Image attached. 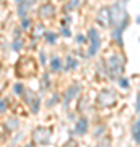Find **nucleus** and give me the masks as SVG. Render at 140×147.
<instances>
[{
	"label": "nucleus",
	"mask_w": 140,
	"mask_h": 147,
	"mask_svg": "<svg viewBox=\"0 0 140 147\" xmlns=\"http://www.w3.org/2000/svg\"><path fill=\"white\" fill-rule=\"evenodd\" d=\"M88 38H90V49H88V53H86V56L91 57V56H94V54L98 53V49H99V34L96 30L91 28L88 31Z\"/></svg>",
	"instance_id": "obj_1"
},
{
	"label": "nucleus",
	"mask_w": 140,
	"mask_h": 147,
	"mask_svg": "<svg viewBox=\"0 0 140 147\" xmlns=\"http://www.w3.org/2000/svg\"><path fill=\"white\" fill-rule=\"evenodd\" d=\"M108 67H109V74L114 75V77L122 74V64H119V57L117 56H113V57L108 59Z\"/></svg>",
	"instance_id": "obj_2"
},
{
	"label": "nucleus",
	"mask_w": 140,
	"mask_h": 147,
	"mask_svg": "<svg viewBox=\"0 0 140 147\" xmlns=\"http://www.w3.org/2000/svg\"><path fill=\"white\" fill-rule=\"evenodd\" d=\"M49 134H51V129H46V127H38L33 136H34V141H36V142H39V144H47V142L51 141Z\"/></svg>",
	"instance_id": "obj_3"
},
{
	"label": "nucleus",
	"mask_w": 140,
	"mask_h": 147,
	"mask_svg": "<svg viewBox=\"0 0 140 147\" xmlns=\"http://www.w3.org/2000/svg\"><path fill=\"white\" fill-rule=\"evenodd\" d=\"M26 103H29L31 105V111L33 113H38V110H39V96H36V95L33 93V92H26V96H25Z\"/></svg>",
	"instance_id": "obj_4"
},
{
	"label": "nucleus",
	"mask_w": 140,
	"mask_h": 147,
	"mask_svg": "<svg viewBox=\"0 0 140 147\" xmlns=\"http://www.w3.org/2000/svg\"><path fill=\"white\" fill-rule=\"evenodd\" d=\"M78 93H80V85L75 84V85H72V87H68L67 92H65V98H64V100H65V103H68L72 98H75Z\"/></svg>",
	"instance_id": "obj_5"
},
{
	"label": "nucleus",
	"mask_w": 140,
	"mask_h": 147,
	"mask_svg": "<svg viewBox=\"0 0 140 147\" xmlns=\"http://www.w3.org/2000/svg\"><path fill=\"white\" fill-rule=\"evenodd\" d=\"M86 131H88V121L85 119V118L78 119L77 121V126H75V132H77V134H80V136H83Z\"/></svg>",
	"instance_id": "obj_6"
},
{
	"label": "nucleus",
	"mask_w": 140,
	"mask_h": 147,
	"mask_svg": "<svg viewBox=\"0 0 140 147\" xmlns=\"http://www.w3.org/2000/svg\"><path fill=\"white\" fill-rule=\"evenodd\" d=\"M54 5H42L41 10H39V15L42 16V18H51L52 15H54Z\"/></svg>",
	"instance_id": "obj_7"
},
{
	"label": "nucleus",
	"mask_w": 140,
	"mask_h": 147,
	"mask_svg": "<svg viewBox=\"0 0 140 147\" xmlns=\"http://www.w3.org/2000/svg\"><path fill=\"white\" fill-rule=\"evenodd\" d=\"M132 134H134V139L140 144V119L134 124V129H132Z\"/></svg>",
	"instance_id": "obj_8"
},
{
	"label": "nucleus",
	"mask_w": 140,
	"mask_h": 147,
	"mask_svg": "<svg viewBox=\"0 0 140 147\" xmlns=\"http://www.w3.org/2000/svg\"><path fill=\"white\" fill-rule=\"evenodd\" d=\"M51 67L52 70H60L62 69V61H60V57H54L51 61Z\"/></svg>",
	"instance_id": "obj_9"
},
{
	"label": "nucleus",
	"mask_w": 140,
	"mask_h": 147,
	"mask_svg": "<svg viewBox=\"0 0 140 147\" xmlns=\"http://www.w3.org/2000/svg\"><path fill=\"white\" fill-rule=\"evenodd\" d=\"M77 65H78L77 61H75L73 57H70V56H68V57H67V64H65V69H67V70H70V69H75Z\"/></svg>",
	"instance_id": "obj_10"
},
{
	"label": "nucleus",
	"mask_w": 140,
	"mask_h": 147,
	"mask_svg": "<svg viewBox=\"0 0 140 147\" xmlns=\"http://www.w3.org/2000/svg\"><path fill=\"white\" fill-rule=\"evenodd\" d=\"M46 39L49 44H52V42H56V39H57V36L54 34V33H46Z\"/></svg>",
	"instance_id": "obj_11"
},
{
	"label": "nucleus",
	"mask_w": 140,
	"mask_h": 147,
	"mask_svg": "<svg viewBox=\"0 0 140 147\" xmlns=\"http://www.w3.org/2000/svg\"><path fill=\"white\" fill-rule=\"evenodd\" d=\"M13 90H15V93H16V95H21V93H23V87H21V84H15Z\"/></svg>",
	"instance_id": "obj_12"
},
{
	"label": "nucleus",
	"mask_w": 140,
	"mask_h": 147,
	"mask_svg": "<svg viewBox=\"0 0 140 147\" xmlns=\"http://www.w3.org/2000/svg\"><path fill=\"white\" fill-rule=\"evenodd\" d=\"M78 2L80 0H70V3H68V10H73V8H77V5H78Z\"/></svg>",
	"instance_id": "obj_13"
},
{
	"label": "nucleus",
	"mask_w": 140,
	"mask_h": 147,
	"mask_svg": "<svg viewBox=\"0 0 140 147\" xmlns=\"http://www.w3.org/2000/svg\"><path fill=\"white\" fill-rule=\"evenodd\" d=\"M13 49H16V51H20L21 49V39L20 38H16V41L13 42Z\"/></svg>",
	"instance_id": "obj_14"
},
{
	"label": "nucleus",
	"mask_w": 140,
	"mask_h": 147,
	"mask_svg": "<svg viewBox=\"0 0 140 147\" xmlns=\"http://www.w3.org/2000/svg\"><path fill=\"white\" fill-rule=\"evenodd\" d=\"M7 110V100H0V113H3Z\"/></svg>",
	"instance_id": "obj_15"
},
{
	"label": "nucleus",
	"mask_w": 140,
	"mask_h": 147,
	"mask_svg": "<svg viewBox=\"0 0 140 147\" xmlns=\"http://www.w3.org/2000/svg\"><path fill=\"white\" fill-rule=\"evenodd\" d=\"M96 147H111V144H109V141H101Z\"/></svg>",
	"instance_id": "obj_16"
},
{
	"label": "nucleus",
	"mask_w": 140,
	"mask_h": 147,
	"mask_svg": "<svg viewBox=\"0 0 140 147\" xmlns=\"http://www.w3.org/2000/svg\"><path fill=\"white\" fill-rule=\"evenodd\" d=\"M21 20H23V23H21V25H23V28H28V26H29V20H28L26 16H25V18H21Z\"/></svg>",
	"instance_id": "obj_17"
},
{
	"label": "nucleus",
	"mask_w": 140,
	"mask_h": 147,
	"mask_svg": "<svg viewBox=\"0 0 140 147\" xmlns=\"http://www.w3.org/2000/svg\"><path fill=\"white\" fill-rule=\"evenodd\" d=\"M62 34H64V36H70V30H68V28H64Z\"/></svg>",
	"instance_id": "obj_18"
},
{
	"label": "nucleus",
	"mask_w": 140,
	"mask_h": 147,
	"mask_svg": "<svg viewBox=\"0 0 140 147\" xmlns=\"http://www.w3.org/2000/svg\"><path fill=\"white\" fill-rule=\"evenodd\" d=\"M137 110L140 111V95H139V96H137Z\"/></svg>",
	"instance_id": "obj_19"
},
{
	"label": "nucleus",
	"mask_w": 140,
	"mask_h": 147,
	"mask_svg": "<svg viewBox=\"0 0 140 147\" xmlns=\"http://www.w3.org/2000/svg\"><path fill=\"white\" fill-rule=\"evenodd\" d=\"M121 85H122L124 88H127V80H121Z\"/></svg>",
	"instance_id": "obj_20"
},
{
	"label": "nucleus",
	"mask_w": 140,
	"mask_h": 147,
	"mask_svg": "<svg viewBox=\"0 0 140 147\" xmlns=\"http://www.w3.org/2000/svg\"><path fill=\"white\" fill-rule=\"evenodd\" d=\"M77 41H78V42H82V41H85V38H83V36H78V38H77Z\"/></svg>",
	"instance_id": "obj_21"
},
{
	"label": "nucleus",
	"mask_w": 140,
	"mask_h": 147,
	"mask_svg": "<svg viewBox=\"0 0 140 147\" xmlns=\"http://www.w3.org/2000/svg\"><path fill=\"white\" fill-rule=\"evenodd\" d=\"M23 2H25V0H16V3H18V5H20V3H23Z\"/></svg>",
	"instance_id": "obj_22"
},
{
	"label": "nucleus",
	"mask_w": 140,
	"mask_h": 147,
	"mask_svg": "<svg viewBox=\"0 0 140 147\" xmlns=\"http://www.w3.org/2000/svg\"><path fill=\"white\" fill-rule=\"evenodd\" d=\"M26 147H33V146H26Z\"/></svg>",
	"instance_id": "obj_23"
}]
</instances>
